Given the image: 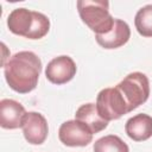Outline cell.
<instances>
[{"mask_svg": "<svg viewBox=\"0 0 152 152\" xmlns=\"http://www.w3.org/2000/svg\"><path fill=\"white\" fill-rule=\"evenodd\" d=\"M42 71V61L32 51L14 53L4 65V75L10 88L19 94L36 89Z\"/></svg>", "mask_w": 152, "mask_h": 152, "instance_id": "obj_1", "label": "cell"}, {"mask_svg": "<svg viewBox=\"0 0 152 152\" xmlns=\"http://www.w3.org/2000/svg\"><path fill=\"white\" fill-rule=\"evenodd\" d=\"M76 5L80 18L95 36L106 34L112 30L115 19L109 13L108 1L78 0Z\"/></svg>", "mask_w": 152, "mask_h": 152, "instance_id": "obj_2", "label": "cell"}, {"mask_svg": "<svg viewBox=\"0 0 152 152\" xmlns=\"http://www.w3.org/2000/svg\"><path fill=\"white\" fill-rule=\"evenodd\" d=\"M116 89L124 96L128 110L132 112L145 103L150 96V82L145 74L134 71L124 77L116 86Z\"/></svg>", "mask_w": 152, "mask_h": 152, "instance_id": "obj_3", "label": "cell"}, {"mask_svg": "<svg viewBox=\"0 0 152 152\" xmlns=\"http://www.w3.org/2000/svg\"><path fill=\"white\" fill-rule=\"evenodd\" d=\"M95 104L100 116L108 122L110 120H118L129 113L128 106L116 87L102 89L97 94Z\"/></svg>", "mask_w": 152, "mask_h": 152, "instance_id": "obj_4", "label": "cell"}, {"mask_svg": "<svg viewBox=\"0 0 152 152\" xmlns=\"http://www.w3.org/2000/svg\"><path fill=\"white\" fill-rule=\"evenodd\" d=\"M58 138L65 146L83 147L91 142L93 133L84 124L77 120H68L61 125L58 129Z\"/></svg>", "mask_w": 152, "mask_h": 152, "instance_id": "obj_5", "label": "cell"}, {"mask_svg": "<svg viewBox=\"0 0 152 152\" xmlns=\"http://www.w3.org/2000/svg\"><path fill=\"white\" fill-rule=\"evenodd\" d=\"M77 66L70 56H58L51 59L45 69V76L52 84H65L76 75Z\"/></svg>", "mask_w": 152, "mask_h": 152, "instance_id": "obj_6", "label": "cell"}, {"mask_svg": "<svg viewBox=\"0 0 152 152\" xmlns=\"http://www.w3.org/2000/svg\"><path fill=\"white\" fill-rule=\"evenodd\" d=\"M21 129L24 138L31 145H42L49 134L48 121L38 112H28L25 114Z\"/></svg>", "mask_w": 152, "mask_h": 152, "instance_id": "obj_7", "label": "cell"}, {"mask_svg": "<svg viewBox=\"0 0 152 152\" xmlns=\"http://www.w3.org/2000/svg\"><path fill=\"white\" fill-rule=\"evenodd\" d=\"M131 37V28L128 24L121 19H115L112 30L106 34L95 36L97 44L107 50H113L124 46Z\"/></svg>", "mask_w": 152, "mask_h": 152, "instance_id": "obj_8", "label": "cell"}, {"mask_svg": "<svg viewBox=\"0 0 152 152\" xmlns=\"http://www.w3.org/2000/svg\"><path fill=\"white\" fill-rule=\"evenodd\" d=\"M26 110L21 103L12 99L0 101V126L5 129H17L21 127Z\"/></svg>", "mask_w": 152, "mask_h": 152, "instance_id": "obj_9", "label": "cell"}, {"mask_svg": "<svg viewBox=\"0 0 152 152\" xmlns=\"http://www.w3.org/2000/svg\"><path fill=\"white\" fill-rule=\"evenodd\" d=\"M33 21H34V11L20 7L13 10L10 13L7 18V27L13 34L27 38L28 34L31 33Z\"/></svg>", "mask_w": 152, "mask_h": 152, "instance_id": "obj_10", "label": "cell"}, {"mask_svg": "<svg viewBox=\"0 0 152 152\" xmlns=\"http://www.w3.org/2000/svg\"><path fill=\"white\" fill-rule=\"evenodd\" d=\"M125 132L133 141H145L152 137V116L137 114L129 118L125 125Z\"/></svg>", "mask_w": 152, "mask_h": 152, "instance_id": "obj_11", "label": "cell"}, {"mask_svg": "<svg viewBox=\"0 0 152 152\" xmlns=\"http://www.w3.org/2000/svg\"><path fill=\"white\" fill-rule=\"evenodd\" d=\"M75 120L84 124L93 134L103 131L108 126V121L100 116L95 103L82 104L75 113Z\"/></svg>", "mask_w": 152, "mask_h": 152, "instance_id": "obj_12", "label": "cell"}, {"mask_svg": "<svg viewBox=\"0 0 152 152\" xmlns=\"http://www.w3.org/2000/svg\"><path fill=\"white\" fill-rule=\"evenodd\" d=\"M94 152H129L128 145L118 135L108 134L94 142Z\"/></svg>", "mask_w": 152, "mask_h": 152, "instance_id": "obj_13", "label": "cell"}, {"mask_svg": "<svg viewBox=\"0 0 152 152\" xmlns=\"http://www.w3.org/2000/svg\"><path fill=\"white\" fill-rule=\"evenodd\" d=\"M134 25L140 36L152 38V5H146L137 12Z\"/></svg>", "mask_w": 152, "mask_h": 152, "instance_id": "obj_14", "label": "cell"}]
</instances>
